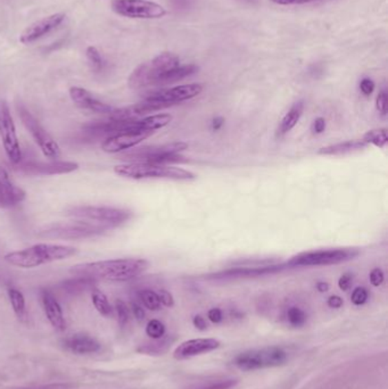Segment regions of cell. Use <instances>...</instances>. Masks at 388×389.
I'll return each instance as SVG.
<instances>
[{"instance_id":"31","label":"cell","mask_w":388,"mask_h":389,"mask_svg":"<svg viewBox=\"0 0 388 389\" xmlns=\"http://www.w3.org/2000/svg\"><path fill=\"white\" fill-rule=\"evenodd\" d=\"M139 298L145 308H148L150 311H159L162 306L156 291H152V289L141 291L139 293Z\"/></svg>"},{"instance_id":"10","label":"cell","mask_w":388,"mask_h":389,"mask_svg":"<svg viewBox=\"0 0 388 389\" xmlns=\"http://www.w3.org/2000/svg\"><path fill=\"white\" fill-rule=\"evenodd\" d=\"M66 215L76 219L90 221V222L104 224L110 228H115L130 219V211L110 207H92V205H80L70 207L65 209Z\"/></svg>"},{"instance_id":"43","label":"cell","mask_w":388,"mask_h":389,"mask_svg":"<svg viewBox=\"0 0 388 389\" xmlns=\"http://www.w3.org/2000/svg\"><path fill=\"white\" fill-rule=\"evenodd\" d=\"M352 282L353 275H351V273H345V275H343L340 280H338V286H340L343 291H349V288H351Z\"/></svg>"},{"instance_id":"44","label":"cell","mask_w":388,"mask_h":389,"mask_svg":"<svg viewBox=\"0 0 388 389\" xmlns=\"http://www.w3.org/2000/svg\"><path fill=\"white\" fill-rule=\"evenodd\" d=\"M207 317H209V320L213 322V324H220V322L223 320V314H222V311L220 308H211L209 313H207Z\"/></svg>"},{"instance_id":"21","label":"cell","mask_w":388,"mask_h":389,"mask_svg":"<svg viewBox=\"0 0 388 389\" xmlns=\"http://www.w3.org/2000/svg\"><path fill=\"white\" fill-rule=\"evenodd\" d=\"M41 302H43V311L46 313L47 319L55 328L56 330H65L66 322L63 314L62 308L55 296L48 291H41Z\"/></svg>"},{"instance_id":"19","label":"cell","mask_w":388,"mask_h":389,"mask_svg":"<svg viewBox=\"0 0 388 389\" xmlns=\"http://www.w3.org/2000/svg\"><path fill=\"white\" fill-rule=\"evenodd\" d=\"M288 269L286 263L277 265H265V266H243V268H232L220 271L212 275L214 279H228V278H254V277H261V275H272L277 272L283 271Z\"/></svg>"},{"instance_id":"38","label":"cell","mask_w":388,"mask_h":389,"mask_svg":"<svg viewBox=\"0 0 388 389\" xmlns=\"http://www.w3.org/2000/svg\"><path fill=\"white\" fill-rule=\"evenodd\" d=\"M376 106H377V111L382 115L387 114L388 112V96L387 92H379L377 96V101H376Z\"/></svg>"},{"instance_id":"40","label":"cell","mask_w":388,"mask_h":389,"mask_svg":"<svg viewBox=\"0 0 388 389\" xmlns=\"http://www.w3.org/2000/svg\"><path fill=\"white\" fill-rule=\"evenodd\" d=\"M157 296L160 298L161 304L164 305V306L172 308L174 305L172 294L165 289H161V291H157Z\"/></svg>"},{"instance_id":"46","label":"cell","mask_w":388,"mask_h":389,"mask_svg":"<svg viewBox=\"0 0 388 389\" xmlns=\"http://www.w3.org/2000/svg\"><path fill=\"white\" fill-rule=\"evenodd\" d=\"M327 304L331 308H342L343 304H344V301H343V298L340 297V296L333 295V296H330V297L328 298Z\"/></svg>"},{"instance_id":"24","label":"cell","mask_w":388,"mask_h":389,"mask_svg":"<svg viewBox=\"0 0 388 389\" xmlns=\"http://www.w3.org/2000/svg\"><path fill=\"white\" fill-rule=\"evenodd\" d=\"M172 121V116L170 114H156L146 116V118H138L132 122L131 127L139 130L150 131L155 132L159 129L164 128L167 125H170Z\"/></svg>"},{"instance_id":"7","label":"cell","mask_w":388,"mask_h":389,"mask_svg":"<svg viewBox=\"0 0 388 389\" xmlns=\"http://www.w3.org/2000/svg\"><path fill=\"white\" fill-rule=\"evenodd\" d=\"M110 227L90 221H71V222L52 223L43 227L37 231V235L48 239H87L104 235L111 230Z\"/></svg>"},{"instance_id":"14","label":"cell","mask_w":388,"mask_h":389,"mask_svg":"<svg viewBox=\"0 0 388 389\" xmlns=\"http://www.w3.org/2000/svg\"><path fill=\"white\" fill-rule=\"evenodd\" d=\"M14 169L19 174L30 177H49L59 174H69L79 170V164L71 160H52L49 162L40 160H21L14 165Z\"/></svg>"},{"instance_id":"2","label":"cell","mask_w":388,"mask_h":389,"mask_svg":"<svg viewBox=\"0 0 388 389\" xmlns=\"http://www.w3.org/2000/svg\"><path fill=\"white\" fill-rule=\"evenodd\" d=\"M78 254V249L69 245L37 244L28 249L10 252L3 260L8 264L21 269L38 268L52 262L63 261Z\"/></svg>"},{"instance_id":"22","label":"cell","mask_w":388,"mask_h":389,"mask_svg":"<svg viewBox=\"0 0 388 389\" xmlns=\"http://www.w3.org/2000/svg\"><path fill=\"white\" fill-rule=\"evenodd\" d=\"M68 350L75 354H92L96 353L101 348V344L95 338L90 337L88 335L76 334L64 341Z\"/></svg>"},{"instance_id":"20","label":"cell","mask_w":388,"mask_h":389,"mask_svg":"<svg viewBox=\"0 0 388 389\" xmlns=\"http://www.w3.org/2000/svg\"><path fill=\"white\" fill-rule=\"evenodd\" d=\"M25 197V191L13 182L6 169L0 167V207H17Z\"/></svg>"},{"instance_id":"39","label":"cell","mask_w":388,"mask_h":389,"mask_svg":"<svg viewBox=\"0 0 388 389\" xmlns=\"http://www.w3.org/2000/svg\"><path fill=\"white\" fill-rule=\"evenodd\" d=\"M369 279H370V284H371L372 286L379 287V286L382 285V282L385 280V275H384L382 269L375 268L370 272Z\"/></svg>"},{"instance_id":"35","label":"cell","mask_w":388,"mask_h":389,"mask_svg":"<svg viewBox=\"0 0 388 389\" xmlns=\"http://www.w3.org/2000/svg\"><path fill=\"white\" fill-rule=\"evenodd\" d=\"M115 313L118 317L119 324L121 327H124L125 324L130 320V310L127 308V305L121 299L115 302Z\"/></svg>"},{"instance_id":"34","label":"cell","mask_w":388,"mask_h":389,"mask_svg":"<svg viewBox=\"0 0 388 389\" xmlns=\"http://www.w3.org/2000/svg\"><path fill=\"white\" fill-rule=\"evenodd\" d=\"M146 334L147 336H150L153 339H160L165 334V326L160 320H156V319L150 320L147 324Z\"/></svg>"},{"instance_id":"11","label":"cell","mask_w":388,"mask_h":389,"mask_svg":"<svg viewBox=\"0 0 388 389\" xmlns=\"http://www.w3.org/2000/svg\"><path fill=\"white\" fill-rule=\"evenodd\" d=\"M111 8L115 14L136 20H157L167 15V10L150 0H112Z\"/></svg>"},{"instance_id":"33","label":"cell","mask_w":388,"mask_h":389,"mask_svg":"<svg viewBox=\"0 0 388 389\" xmlns=\"http://www.w3.org/2000/svg\"><path fill=\"white\" fill-rule=\"evenodd\" d=\"M287 320L294 327H302L307 322V314L300 308L293 306L287 311Z\"/></svg>"},{"instance_id":"16","label":"cell","mask_w":388,"mask_h":389,"mask_svg":"<svg viewBox=\"0 0 388 389\" xmlns=\"http://www.w3.org/2000/svg\"><path fill=\"white\" fill-rule=\"evenodd\" d=\"M65 14L56 13L37 21L21 33V43L28 46L31 43H37L38 40L43 39L45 36L54 32L65 21Z\"/></svg>"},{"instance_id":"27","label":"cell","mask_w":388,"mask_h":389,"mask_svg":"<svg viewBox=\"0 0 388 389\" xmlns=\"http://www.w3.org/2000/svg\"><path fill=\"white\" fill-rule=\"evenodd\" d=\"M94 284H95L94 279L78 275L76 278L70 279V280L63 282L61 287H62L63 291H65L69 294H79V293L89 289Z\"/></svg>"},{"instance_id":"50","label":"cell","mask_w":388,"mask_h":389,"mask_svg":"<svg viewBox=\"0 0 388 389\" xmlns=\"http://www.w3.org/2000/svg\"><path fill=\"white\" fill-rule=\"evenodd\" d=\"M223 118H214V120H213L212 122V128L213 130H220V129H221L222 125H223Z\"/></svg>"},{"instance_id":"49","label":"cell","mask_w":388,"mask_h":389,"mask_svg":"<svg viewBox=\"0 0 388 389\" xmlns=\"http://www.w3.org/2000/svg\"><path fill=\"white\" fill-rule=\"evenodd\" d=\"M20 389H69V386L68 385H63V383H55V385H46V386L29 387V388Z\"/></svg>"},{"instance_id":"18","label":"cell","mask_w":388,"mask_h":389,"mask_svg":"<svg viewBox=\"0 0 388 389\" xmlns=\"http://www.w3.org/2000/svg\"><path fill=\"white\" fill-rule=\"evenodd\" d=\"M70 97L79 108L90 112V113L110 115L112 112L114 111V108L112 107L111 105L101 102L99 99L96 98L92 92L81 87L70 88Z\"/></svg>"},{"instance_id":"30","label":"cell","mask_w":388,"mask_h":389,"mask_svg":"<svg viewBox=\"0 0 388 389\" xmlns=\"http://www.w3.org/2000/svg\"><path fill=\"white\" fill-rule=\"evenodd\" d=\"M8 297H10V304L17 317H23L25 315V298L23 294L17 288H10Z\"/></svg>"},{"instance_id":"47","label":"cell","mask_w":388,"mask_h":389,"mask_svg":"<svg viewBox=\"0 0 388 389\" xmlns=\"http://www.w3.org/2000/svg\"><path fill=\"white\" fill-rule=\"evenodd\" d=\"M314 129L316 134H323L325 129H326V120L323 118H316V121L314 122Z\"/></svg>"},{"instance_id":"5","label":"cell","mask_w":388,"mask_h":389,"mask_svg":"<svg viewBox=\"0 0 388 389\" xmlns=\"http://www.w3.org/2000/svg\"><path fill=\"white\" fill-rule=\"evenodd\" d=\"M180 65V59L172 52H162L154 57L150 62L143 63L136 67L129 76L127 83L131 89H141L157 87V82L164 73L169 72Z\"/></svg>"},{"instance_id":"17","label":"cell","mask_w":388,"mask_h":389,"mask_svg":"<svg viewBox=\"0 0 388 389\" xmlns=\"http://www.w3.org/2000/svg\"><path fill=\"white\" fill-rule=\"evenodd\" d=\"M220 346H221V343L214 338L187 340L176 347L173 352V357L178 361L188 360L190 357L212 352Z\"/></svg>"},{"instance_id":"3","label":"cell","mask_w":388,"mask_h":389,"mask_svg":"<svg viewBox=\"0 0 388 389\" xmlns=\"http://www.w3.org/2000/svg\"><path fill=\"white\" fill-rule=\"evenodd\" d=\"M202 92L203 85L199 83H190V85H176L172 88L160 89V90L147 94L141 103L136 104V109L139 115L144 116L148 113L165 109L173 105L195 98L197 96L201 95Z\"/></svg>"},{"instance_id":"28","label":"cell","mask_w":388,"mask_h":389,"mask_svg":"<svg viewBox=\"0 0 388 389\" xmlns=\"http://www.w3.org/2000/svg\"><path fill=\"white\" fill-rule=\"evenodd\" d=\"M92 299L96 310L101 315L111 317L113 314V308H112V305L108 302V298L106 297V295L103 291H99V289H94L92 293Z\"/></svg>"},{"instance_id":"48","label":"cell","mask_w":388,"mask_h":389,"mask_svg":"<svg viewBox=\"0 0 388 389\" xmlns=\"http://www.w3.org/2000/svg\"><path fill=\"white\" fill-rule=\"evenodd\" d=\"M193 322H194V326H195V327L197 328L198 330L201 331L206 330V328H207V326H206V321L205 319H204V317H201V315H196V317H194Z\"/></svg>"},{"instance_id":"12","label":"cell","mask_w":388,"mask_h":389,"mask_svg":"<svg viewBox=\"0 0 388 389\" xmlns=\"http://www.w3.org/2000/svg\"><path fill=\"white\" fill-rule=\"evenodd\" d=\"M19 115H20L21 121L23 123L28 132L31 134L34 143L38 145L40 151H43V154L49 160H57L62 154L57 141L22 105L19 106Z\"/></svg>"},{"instance_id":"25","label":"cell","mask_w":388,"mask_h":389,"mask_svg":"<svg viewBox=\"0 0 388 389\" xmlns=\"http://www.w3.org/2000/svg\"><path fill=\"white\" fill-rule=\"evenodd\" d=\"M198 72V66L195 64H187V65H179L171 70L169 72L164 73L157 82V87L162 85H172L174 82L180 81L183 78H188Z\"/></svg>"},{"instance_id":"41","label":"cell","mask_w":388,"mask_h":389,"mask_svg":"<svg viewBox=\"0 0 388 389\" xmlns=\"http://www.w3.org/2000/svg\"><path fill=\"white\" fill-rule=\"evenodd\" d=\"M360 89L363 95L370 96L375 90V82L372 81L371 78H365L360 82Z\"/></svg>"},{"instance_id":"29","label":"cell","mask_w":388,"mask_h":389,"mask_svg":"<svg viewBox=\"0 0 388 389\" xmlns=\"http://www.w3.org/2000/svg\"><path fill=\"white\" fill-rule=\"evenodd\" d=\"M363 140L365 144H371L376 147L384 148L388 143V134L386 129L370 130L363 136Z\"/></svg>"},{"instance_id":"23","label":"cell","mask_w":388,"mask_h":389,"mask_svg":"<svg viewBox=\"0 0 388 389\" xmlns=\"http://www.w3.org/2000/svg\"><path fill=\"white\" fill-rule=\"evenodd\" d=\"M304 112V103H295L292 106L291 109L286 113L277 129V137H284L289 131L295 128V125L298 123Z\"/></svg>"},{"instance_id":"36","label":"cell","mask_w":388,"mask_h":389,"mask_svg":"<svg viewBox=\"0 0 388 389\" xmlns=\"http://www.w3.org/2000/svg\"><path fill=\"white\" fill-rule=\"evenodd\" d=\"M369 293L365 287H358L353 291L352 296H351V301L353 304L356 306L363 305L368 301Z\"/></svg>"},{"instance_id":"8","label":"cell","mask_w":388,"mask_h":389,"mask_svg":"<svg viewBox=\"0 0 388 389\" xmlns=\"http://www.w3.org/2000/svg\"><path fill=\"white\" fill-rule=\"evenodd\" d=\"M288 353L283 347L271 346L246 350L236 357L234 364L243 371L274 368L286 364Z\"/></svg>"},{"instance_id":"13","label":"cell","mask_w":388,"mask_h":389,"mask_svg":"<svg viewBox=\"0 0 388 389\" xmlns=\"http://www.w3.org/2000/svg\"><path fill=\"white\" fill-rule=\"evenodd\" d=\"M0 138L3 143V151L13 165L23 160V153L21 149L20 141L17 134V127L10 109L5 101H0Z\"/></svg>"},{"instance_id":"42","label":"cell","mask_w":388,"mask_h":389,"mask_svg":"<svg viewBox=\"0 0 388 389\" xmlns=\"http://www.w3.org/2000/svg\"><path fill=\"white\" fill-rule=\"evenodd\" d=\"M270 1L279 6H295V5L314 3L316 0H270Z\"/></svg>"},{"instance_id":"37","label":"cell","mask_w":388,"mask_h":389,"mask_svg":"<svg viewBox=\"0 0 388 389\" xmlns=\"http://www.w3.org/2000/svg\"><path fill=\"white\" fill-rule=\"evenodd\" d=\"M237 383H238V380L236 379L218 380V381L203 386L201 389H230L235 387Z\"/></svg>"},{"instance_id":"1","label":"cell","mask_w":388,"mask_h":389,"mask_svg":"<svg viewBox=\"0 0 388 389\" xmlns=\"http://www.w3.org/2000/svg\"><path fill=\"white\" fill-rule=\"evenodd\" d=\"M150 266L144 259H115L80 263L71 268V273L106 282H129L143 275Z\"/></svg>"},{"instance_id":"32","label":"cell","mask_w":388,"mask_h":389,"mask_svg":"<svg viewBox=\"0 0 388 389\" xmlns=\"http://www.w3.org/2000/svg\"><path fill=\"white\" fill-rule=\"evenodd\" d=\"M85 56H87L89 65H90L94 72H101V71H103L105 66L104 57H103L101 52L96 47L89 46L87 50H85Z\"/></svg>"},{"instance_id":"15","label":"cell","mask_w":388,"mask_h":389,"mask_svg":"<svg viewBox=\"0 0 388 389\" xmlns=\"http://www.w3.org/2000/svg\"><path fill=\"white\" fill-rule=\"evenodd\" d=\"M153 134L154 132L150 131L132 128L130 125V128L127 130L120 131L118 134H112L104 139L101 144V151L108 154H118L121 151H130Z\"/></svg>"},{"instance_id":"9","label":"cell","mask_w":388,"mask_h":389,"mask_svg":"<svg viewBox=\"0 0 388 389\" xmlns=\"http://www.w3.org/2000/svg\"><path fill=\"white\" fill-rule=\"evenodd\" d=\"M360 255L359 249H334L310 251L297 254L286 262L288 269L296 266H321V265L340 264L354 260Z\"/></svg>"},{"instance_id":"26","label":"cell","mask_w":388,"mask_h":389,"mask_svg":"<svg viewBox=\"0 0 388 389\" xmlns=\"http://www.w3.org/2000/svg\"><path fill=\"white\" fill-rule=\"evenodd\" d=\"M367 144L363 139H356V140H349L344 141V143H340V144L329 145V146H326V147L320 148L318 151V154L319 155H344L349 154V153H353V151H361L363 148H365Z\"/></svg>"},{"instance_id":"45","label":"cell","mask_w":388,"mask_h":389,"mask_svg":"<svg viewBox=\"0 0 388 389\" xmlns=\"http://www.w3.org/2000/svg\"><path fill=\"white\" fill-rule=\"evenodd\" d=\"M131 311L134 313V317L137 319L138 321H143L145 319V311L144 308L141 305L138 304L136 302L131 303Z\"/></svg>"},{"instance_id":"6","label":"cell","mask_w":388,"mask_h":389,"mask_svg":"<svg viewBox=\"0 0 388 389\" xmlns=\"http://www.w3.org/2000/svg\"><path fill=\"white\" fill-rule=\"evenodd\" d=\"M188 144L183 141H174L164 145H153L145 147L136 148L122 155L123 160L130 163H153L170 165L172 163L186 162L180 153L186 151Z\"/></svg>"},{"instance_id":"51","label":"cell","mask_w":388,"mask_h":389,"mask_svg":"<svg viewBox=\"0 0 388 389\" xmlns=\"http://www.w3.org/2000/svg\"><path fill=\"white\" fill-rule=\"evenodd\" d=\"M316 289L320 291V293H326L329 289V285L327 282H320L316 284Z\"/></svg>"},{"instance_id":"4","label":"cell","mask_w":388,"mask_h":389,"mask_svg":"<svg viewBox=\"0 0 388 389\" xmlns=\"http://www.w3.org/2000/svg\"><path fill=\"white\" fill-rule=\"evenodd\" d=\"M119 177L144 180V179H167V180H195L196 176L190 171L172 165L153 163H125L114 167Z\"/></svg>"}]
</instances>
